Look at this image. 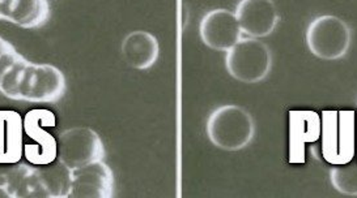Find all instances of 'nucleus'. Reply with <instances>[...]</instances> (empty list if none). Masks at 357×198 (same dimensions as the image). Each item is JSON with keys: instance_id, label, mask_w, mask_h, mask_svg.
I'll return each instance as SVG.
<instances>
[{"instance_id": "obj_1", "label": "nucleus", "mask_w": 357, "mask_h": 198, "mask_svg": "<svg viewBox=\"0 0 357 198\" xmlns=\"http://www.w3.org/2000/svg\"><path fill=\"white\" fill-rule=\"evenodd\" d=\"M0 93L15 101L58 102L66 93V79L52 64L26 60L0 37Z\"/></svg>"}, {"instance_id": "obj_2", "label": "nucleus", "mask_w": 357, "mask_h": 198, "mask_svg": "<svg viewBox=\"0 0 357 198\" xmlns=\"http://www.w3.org/2000/svg\"><path fill=\"white\" fill-rule=\"evenodd\" d=\"M206 132L211 144L224 151H238L252 142L255 122L252 114L238 104H224L210 115Z\"/></svg>"}, {"instance_id": "obj_3", "label": "nucleus", "mask_w": 357, "mask_h": 198, "mask_svg": "<svg viewBox=\"0 0 357 198\" xmlns=\"http://www.w3.org/2000/svg\"><path fill=\"white\" fill-rule=\"evenodd\" d=\"M321 150L331 166L347 165L356 156V113L322 111Z\"/></svg>"}, {"instance_id": "obj_4", "label": "nucleus", "mask_w": 357, "mask_h": 198, "mask_svg": "<svg viewBox=\"0 0 357 198\" xmlns=\"http://www.w3.org/2000/svg\"><path fill=\"white\" fill-rule=\"evenodd\" d=\"M225 68L231 77L240 83H261L271 72L273 53L258 38H242L227 51Z\"/></svg>"}, {"instance_id": "obj_5", "label": "nucleus", "mask_w": 357, "mask_h": 198, "mask_svg": "<svg viewBox=\"0 0 357 198\" xmlns=\"http://www.w3.org/2000/svg\"><path fill=\"white\" fill-rule=\"evenodd\" d=\"M352 42V31L346 21L334 15H324L306 29V44L322 60H337L346 55Z\"/></svg>"}, {"instance_id": "obj_6", "label": "nucleus", "mask_w": 357, "mask_h": 198, "mask_svg": "<svg viewBox=\"0 0 357 198\" xmlns=\"http://www.w3.org/2000/svg\"><path fill=\"white\" fill-rule=\"evenodd\" d=\"M56 125V116L47 108H33L24 116V135L32 144H24V156L34 166L49 165L56 160L58 141L47 128Z\"/></svg>"}, {"instance_id": "obj_7", "label": "nucleus", "mask_w": 357, "mask_h": 198, "mask_svg": "<svg viewBox=\"0 0 357 198\" xmlns=\"http://www.w3.org/2000/svg\"><path fill=\"white\" fill-rule=\"evenodd\" d=\"M56 141V159L63 162L73 171L96 160H102L105 156L102 138L89 126L68 128L59 135Z\"/></svg>"}, {"instance_id": "obj_8", "label": "nucleus", "mask_w": 357, "mask_h": 198, "mask_svg": "<svg viewBox=\"0 0 357 198\" xmlns=\"http://www.w3.org/2000/svg\"><path fill=\"white\" fill-rule=\"evenodd\" d=\"M199 35L202 42L216 51L227 52L242 40L236 13L218 8L207 12L200 21Z\"/></svg>"}, {"instance_id": "obj_9", "label": "nucleus", "mask_w": 357, "mask_h": 198, "mask_svg": "<svg viewBox=\"0 0 357 198\" xmlns=\"http://www.w3.org/2000/svg\"><path fill=\"white\" fill-rule=\"evenodd\" d=\"M113 193L114 174L104 159L73 171L70 198H110Z\"/></svg>"}, {"instance_id": "obj_10", "label": "nucleus", "mask_w": 357, "mask_h": 198, "mask_svg": "<svg viewBox=\"0 0 357 198\" xmlns=\"http://www.w3.org/2000/svg\"><path fill=\"white\" fill-rule=\"evenodd\" d=\"M234 13L242 33L258 40L268 37L279 22L273 0H241Z\"/></svg>"}, {"instance_id": "obj_11", "label": "nucleus", "mask_w": 357, "mask_h": 198, "mask_svg": "<svg viewBox=\"0 0 357 198\" xmlns=\"http://www.w3.org/2000/svg\"><path fill=\"white\" fill-rule=\"evenodd\" d=\"M321 138V115L315 111H289L288 162L304 165L306 146Z\"/></svg>"}, {"instance_id": "obj_12", "label": "nucleus", "mask_w": 357, "mask_h": 198, "mask_svg": "<svg viewBox=\"0 0 357 198\" xmlns=\"http://www.w3.org/2000/svg\"><path fill=\"white\" fill-rule=\"evenodd\" d=\"M50 15L47 0H0V20L24 29L43 25Z\"/></svg>"}, {"instance_id": "obj_13", "label": "nucleus", "mask_w": 357, "mask_h": 198, "mask_svg": "<svg viewBox=\"0 0 357 198\" xmlns=\"http://www.w3.org/2000/svg\"><path fill=\"white\" fill-rule=\"evenodd\" d=\"M24 117L13 110H0V165H12L24 156Z\"/></svg>"}, {"instance_id": "obj_14", "label": "nucleus", "mask_w": 357, "mask_h": 198, "mask_svg": "<svg viewBox=\"0 0 357 198\" xmlns=\"http://www.w3.org/2000/svg\"><path fill=\"white\" fill-rule=\"evenodd\" d=\"M122 55L127 64L144 71L155 65L160 55L158 38L146 31L128 33L122 41Z\"/></svg>"}, {"instance_id": "obj_15", "label": "nucleus", "mask_w": 357, "mask_h": 198, "mask_svg": "<svg viewBox=\"0 0 357 198\" xmlns=\"http://www.w3.org/2000/svg\"><path fill=\"white\" fill-rule=\"evenodd\" d=\"M330 183L336 192L357 196V165H340L330 170Z\"/></svg>"}, {"instance_id": "obj_16", "label": "nucleus", "mask_w": 357, "mask_h": 198, "mask_svg": "<svg viewBox=\"0 0 357 198\" xmlns=\"http://www.w3.org/2000/svg\"><path fill=\"white\" fill-rule=\"evenodd\" d=\"M357 117V114H356ZM356 153H357V124H356Z\"/></svg>"}]
</instances>
